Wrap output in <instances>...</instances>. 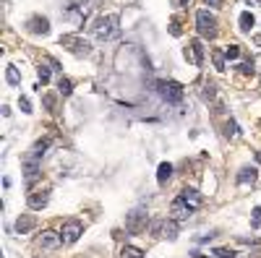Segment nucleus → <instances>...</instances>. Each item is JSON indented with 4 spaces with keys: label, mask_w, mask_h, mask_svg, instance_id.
<instances>
[{
    "label": "nucleus",
    "mask_w": 261,
    "mask_h": 258,
    "mask_svg": "<svg viewBox=\"0 0 261 258\" xmlns=\"http://www.w3.org/2000/svg\"><path fill=\"white\" fill-rule=\"evenodd\" d=\"M196 32H198V37H204V39L217 37V19H214L209 11H204V8L196 13Z\"/></svg>",
    "instance_id": "f257e3e1"
},
{
    "label": "nucleus",
    "mask_w": 261,
    "mask_h": 258,
    "mask_svg": "<svg viewBox=\"0 0 261 258\" xmlns=\"http://www.w3.org/2000/svg\"><path fill=\"white\" fill-rule=\"evenodd\" d=\"M157 92L165 102L170 104H180L183 102V86L178 81H157Z\"/></svg>",
    "instance_id": "f03ea898"
},
{
    "label": "nucleus",
    "mask_w": 261,
    "mask_h": 258,
    "mask_svg": "<svg viewBox=\"0 0 261 258\" xmlns=\"http://www.w3.org/2000/svg\"><path fill=\"white\" fill-rule=\"evenodd\" d=\"M118 24H120V19L115 16V13H113V16H105V19H99L94 24V34L99 39H110V37L118 34Z\"/></svg>",
    "instance_id": "7ed1b4c3"
},
{
    "label": "nucleus",
    "mask_w": 261,
    "mask_h": 258,
    "mask_svg": "<svg viewBox=\"0 0 261 258\" xmlns=\"http://www.w3.org/2000/svg\"><path fill=\"white\" fill-rule=\"evenodd\" d=\"M60 44H63V47H68L73 55H79V57L89 55V50H91V44H89L86 39H81V37H76V34H66V37H60Z\"/></svg>",
    "instance_id": "20e7f679"
},
{
    "label": "nucleus",
    "mask_w": 261,
    "mask_h": 258,
    "mask_svg": "<svg viewBox=\"0 0 261 258\" xmlns=\"http://www.w3.org/2000/svg\"><path fill=\"white\" fill-rule=\"evenodd\" d=\"M84 235V224L79 219H68L63 224V232H60V237H63V245H73L76 240H79Z\"/></svg>",
    "instance_id": "39448f33"
},
{
    "label": "nucleus",
    "mask_w": 261,
    "mask_h": 258,
    "mask_svg": "<svg viewBox=\"0 0 261 258\" xmlns=\"http://www.w3.org/2000/svg\"><path fill=\"white\" fill-rule=\"evenodd\" d=\"M186 60L191 66L201 68L204 66V47H201V39H191L188 47H186Z\"/></svg>",
    "instance_id": "423d86ee"
},
{
    "label": "nucleus",
    "mask_w": 261,
    "mask_h": 258,
    "mask_svg": "<svg viewBox=\"0 0 261 258\" xmlns=\"http://www.w3.org/2000/svg\"><path fill=\"white\" fill-rule=\"evenodd\" d=\"M50 149V139H42V141H37L32 149H29V154L24 157V164H39V159L44 157V151Z\"/></svg>",
    "instance_id": "0eeeda50"
},
{
    "label": "nucleus",
    "mask_w": 261,
    "mask_h": 258,
    "mask_svg": "<svg viewBox=\"0 0 261 258\" xmlns=\"http://www.w3.org/2000/svg\"><path fill=\"white\" fill-rule=\"evenodd\" d=\"M126 230L133 232V235H139L146 230V214H141V211H131L128 219H126Z\"/></svg>",
    "instance_id": "6e6552de"
},
{
    "label": "nucleus",
    "mask_w": 261,
    "mask_h": 258,
    "mask_svg": "<svg viewBox=\"0 0 261 258\" xmlns=\"http://www.w3.org/2000/svg\"><path fill=\"white\" fill-rule=\"evenodd\" d=\"M191 214H193V209H191L186 201H183L180 196H178V199L170 204V217H173V219H178V222H180V219H188Z\"/></svg>",
    "instance_id": "1a4fd4ad"
},
{
    "label": "nucleus",
    "mask_w": 261,
    "mask_h": 258,
    "mask_svg": "<svg viewBox=\"0 0 261 258\" xmlns=\"http://www.w3.org/2000/svg\"><path fill=\"white\" fill-rule=\"evenodd\" d=\"M60 245H63V237H60L58 232H53V230L42 232V237H39V248L42 250H58Z\"/></svg>",
    "instance_id": "9d476101"
},
{
    "label": "nucleus",
    "mask_w": 261,
    "mask_h": 258,
    "mask_svg": "<svg viewBox=\"0 0 261 258\" xmlns=\"http://www.w3.org/2000/svg\"><path fill=\"white\" fill-rule=\"evenodd\" d=\"M50 201V188H44V190H34L32 196H29V206L32 209H44Z\"/></svg>",
    "instance_id": "9b49d317"
},
{
    "label": "nucleus",
    "mask_w": 261,
    "mask_h": 258,
    "mask_svg": "<svg viewBox=\"0 0 261 258\" xmlns=\"http://www.w3.org/2000/svg\"><path fill=\"white\" fill-rule=\"evenodd\" d=\"M26 26H29V32H34V34H47V32H50V21H47V19H42V16L29 19V21H26Z\"/></svg>",
    "instance_id": "f8f14e48"
},
{
    "label": "nucleus",
    "mask_w": 261,
    "mask_h": 258,
    "mask_svg": "<svg viewBox=\"0 0 261 258\" xmlns=\"http://www.w3.org/2000/svg\"><path fill=\"white\" fill-rule=\"evenodd\" d=\"M180 199L186 201V204H188L193 211H196L198 206H201V193H198V190H193V188H183V190H180Z\"/></svg>",
    "instance_id": "ddd939ff"
},
{
    "label": "nucleus",
    "mask_w": 261,
    "mask_h": 258,
    "mask_svg": "<svg viewBox=\"0 0 261 258\" xmlns=\"http://www.w3.org/2000/svg\"><path fill=\"white\" fill-rule=\"evenodd\" d=\"M178 232H180V222L178 219H165V224H162V237H167V240H175L178 237Z\"/></svg>",
    "instance_id": "4468645a"
},
{
    "label": "nucleus",
    "mask_w": 261,
    "mask_h": 258,
    "mask_svg": "<svg viewBox=\"0 0 261 258\" xmlns=\"http://www.w3.org/2000/svg\"><path fill=\"white\" fill-rule=\"evenodd\" d=\"M34 224H37V219H34L32 214H24V217H19V222H16V232H19V235H26V232L34 230Z\"/></svg>",
    "instance_id": "2eb2a0df"
},
{
    "label": "nucleus",
    "mask_w": 261,
    "mask_h": 258,
    "mask_svg": "<svg viewBox=\"0 0 261 258\" xmlns=\"http://www.w3.org/2000/svg\"><path fill=\"white\" fill-rule=\"evenodd\" d=\"M256 172H258L256 167H243V170L238 172V177H235L238 185H248V183H253V180H256Z\"/></svg>",
    "instance_id": "dca6fc26"
},
{
    "label": "nucleus",
    "mask_w": 261,
    "mask_h": 258,
    "mask_svg": "<svg viewBox=\"0 0 261 258\" xmlns=\"http://www.w3.org/2000/svg\"><path fill=\"white\" fill-rule=\"evenodd\" d=\"M173 177V164L170 162H162L160 167H157V183L160 185H167V180Z\"/></svg>",
    "instance_id": "f3484780"
},
{
    "label": "nucleus",
    "mask_w": 261,
    "mask_h": 258,
    "mask_svg": "<svg viewBox=\"0 0 261 258\" xmlns=\"http://www.w3.org/2000/svg\"><path fill=\"white\" fill-rule=\"evenodd\" d=\"M42 172H39V164H26V185H32L34 180H39Z\"/></svg>",
    "instance_id": "a211bd4d"
},
{
    "label": "nucleus",
    "mask_w": 261,
    "mask_h": 258,
    "mask_svg": "<svg viewBox=\"0 0 261 258\" xmlns=\"http://www.w3.org/2000/svg\"><path fill=\"white\" fill-rule=\"evenodd\" d=\"M120 258H144V250L133 248V245H123V250H120Z\"/></svg>",
    "instance_id": "6ab92c4d"
},
{
    "label": "nucleus",
    "mask_w": 261,
    "mask_h": 258,
    "mask_svg": "<svg viewBox=\"0 0 261 258\" xmlns=\"http://www.w3.org/2000/svg\"><path fill=\"white\" fill-rule=\"evenodd\" d=\"M6 81H8L11 86H19V84H21V76H19V71L13 68V66L6 68Z\"/></svg>",
    "instance_id": "aec40b11"
},
{
    "label": "nucleus",
    "mask_w": 261,
    "mask_h": 258,
    "mask_svg": "<svg viewBox=\"0 0 261 258\" xmlns=\"http://www.w3.org/2000/svg\"><path fill=\"white\" fill-rule=\"evenodd\" d=\"M240 29H243V32H251V29H253V16L248 11L240 13Z\"/></svg>",
    "instance_id": "412c9836"
},
{
    "label": "nucleus",
    "mask_w": 261,
    "mask_h": 258,
    "mask_svg": "<svg viewBox=\"0 0 261 258\" xmlns=\"http://www.w3.org/2000/svg\"><path fill=\"white\" fill-rule=\"evenodd\" d=\"M58 92L63 94V97H68V94L73 92V84H71V79H60V81H58Z\"/></svg>",
    "instance_id": "4be33fe9"
},
{
    "label": "nucleus",
    "mask_w": 261,
    "mask_h": 258,
    "mask_svg": "<svg viewBox=\"0 0 261 258\" xmlns=\"http://www.w3.org/2000/svg\"><path fill=\"white\" fill-rule=\"evenodd\" d=\"M37 76H39V84L44 86V84L50 81V68H47V66H39V68H37Z\"/></svg>",
    "instance_id": "5701e85b"
},
{
    "label": "nucleus",
    "mask_w": 261,
    "mask_h": 258,
    "mask_svg": "<svg viewBox=\"0 0 261 258\" xmlns=\"http://www.w3.org/2000/svg\"><path fill=\"white\" fill-rule=\"evenodd\" d=\"M225 57L227 60H238L240 57V47H238V44H230V47L225 50Z\"/></svg>",
    "instance_id": "b1692460"
},
{
    "label": "nucleus",
    "mask_w": 261,
    "mask_h": 258,
    "mask_svg": "<svg viewBox=\"0 0 261 258\" xmlns=\"http://www.w3.org/2000/svg\"><path fill=\"white\" fill-rule=\"evenodd\" d=\"M238 133H240V131H238V123H235V120H230V123L225 125V136H230V139H235Z\"/></svg>",
    "instance_id": "393cba45"
},
{
    "label": "nucleus",
    "mask_w": 261,
    "mask_h": 258,
    "mask_svg": "<svg viewBox=\"0 0 261 258\" xmlns=\"http://www.w3.org/2000/svg\"><path fill=\"white\" fill-rule=\"evenodd\" d=\"M162 224H165V219H154V222L149 224V232L151 235H162Z\"/></svg>",
    "instance_id": "a878e982"
},
{
    "label": "nucleus",
    "mask_w": 261,
    "mask_h": 258,
    "mask_svg": "<svg viewBox=\"0 0 261 258\" xmlns=\"http://www.w3.org/2000/svg\"><path fill=\"white\" fill-rule=\"evenodd\" d=\"M212 57H214V66H217V71H225V57H222V52L214 50V52H212Z\"/></svg>",
    "instance_id": "bb28decb"
},
{
    "label": "nucleus",
    "mask_w": 261,
    "mask_h": 258,
    "mask_svg": "<svg viewBox=\"0 0 261 258\" xmlns=\"http://www.w3.org/2000/svg\"><path fill=\"white\" fill-rule=\"evenodd\" d=\"M214 255L217 258H235V253L227 250V248H214Z\"/></svg>",
    "instance_id": "cd10ccee"
},
{
    "label": "nucleus",
    "mask_w": 261,
    "mask_h": 258,
    "mask_svg": "<svg viewBox=\"0 0 261 258\" xmlns=\"http://www.w3.org/2000/svg\"><path fill=\"white\" fill-rule=\"evenodd\" d=\"M258 224H261V206L253 209V217H251V227H253V230H256Z\"/></svg>",
    "instance_id": "c85d7f7f"
},
{
    "label": "nucleus",
    "mask_w": 261,
    "mask_h": 258,
    "mask_svg": "<svg viewBox=\"0 0 261 258\" xmlns=\"http://www.w3.org/2000/svg\"><path fill=\"white\" fill-rule=\"evenodd\" d=\"M238 71H240L243 76H253V66H251V63H240Z\"/></svg>",
    "instance_id": "c756f323"
},
{
    "label": "nucleus",
    "mask_w": 261,
    "mask_h": 258,
    "mask_svg": "<svg viewBox=\"0 0 261 258\" xmlns=\"http://www.w3.org/2000/svg\"><path fill=\"white\" fill-rule=\"evenodd\" d=\"M19 107H21L24 112H32V102H29L26 97H21V99H19Z\"/></svg>",
    "instance_id": "7c9ffc66"
},
{
    "label": "nucleus",
    "mask_w": 261,
    "mask_h": 258,
    "mask_svg": "<svg viewBox=\"0 0 261 258\" xmlns=\"http://www.w3.org/2000/svg\"><path fill=\"white\" fill-rule=\"evenodd\" d=\"M170 34H175V37L180 34V26H178V21H173V24H170Z\"/></svg>",
    "instance_id": "2f4dec72"
},
{
    "label": "nucleus",
    "mask_w": 261,
    "mask_h": 258,
    "mask_svg": "<svg viewBox=\"0 0 261 258\" xmlns=\"http://www.w3.org/2000/svg\"><path fill=\"white\" fill-rule=\"evenodd\" d=\"M191 258H212V255H204V253H198V250H193V253H191Z\"/></svg>",
    "instance_id": "473e14b6"
},
{
    "label": "nucleus",
    "mask_w": 261,
    "mask_h": 258,
    "mask_svg": "<svg viewBox=\"0 0 261 258\" xmlns=\"http://www.w3.org/2000/svg\"><path fill=\"white\" fill-rule=\"evenodd\" d=\"M206 6H222V0H206Z\"/></svg>",
    "instance_id": "72a5a7b5"
},
{
    "label": "nucleus",
    "mask_w": 261,
    "mask_h": 258,
    "mask_svg": "<svg viewBox=\"0 0 261 258\" xmlns=\"http://www.w3.org/2000/svg\"><path fill=\"white\" fill-rule=\"evenodd\" d=\"M178 6H188V0H178Z\"/></svg>",
    "instance_id": "f704fd0d"
},
{
    "label": "nucleus",
    "mask_w": 261,
    "mask_h": 258,
    "mask_svg": "<svg viewBox=\"0 0 261 258\" xmlns=\"http://www.w3.org/2000/svg\"><path fill=\"white\" fill-rule=\"evenodd\" d=\"M256 159H258V162H261V151H258V154H256Z\"/></svg>",
    "instance_id": "c9c22d12"
},
{
    "label": "nucleus",
    "mask_w": 261,
    "mask_h": 258,
    "mask_svg": "<svg viewBox=\"0 0 261 258\" xmlns=\"http://www.w3.org/2000/svg\"><path fill=\"white\" fill-rule=\"evenodd\" d=\"M258 125H261V123H258Z\"/></svg>",
    "instance_id": "e433bc0d"
}]
</instances>
